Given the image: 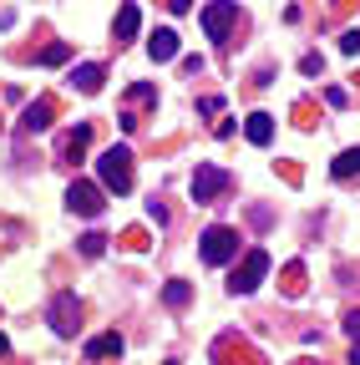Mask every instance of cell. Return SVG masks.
Wrapping results in <instances>:
<instances>
[{"label": "cell", "mask_w": 360, "mask_h": 365, "mask_svg": "<svg viewBox=\"0 0 360 365\" xmlns=\"http://www.w3.org/2000/svg\"><path fill=\"white\" fill-rule=\"evenodd\" d=\"M198 112H208V117H218V112H223V102H218V97H203V102H198Z\"/></svg>", "instance_id": "cell-21"}, {"label": "cell", "mask_w": 360, "mask_h": 365, "mask_svg": "<svg viewBox=\"0 0 360 365\" xmlns=\"http://www.w3.org/2000/svg\"><path fill=\"white\" fill-rule=\"evenodd\" d=\"M345 330H350V335L360 340V309H350V314H345Z\"/></svg>", "instance_id": "cell-22"}, {"label": "cell", "mask_w": 360, "mask_h": 365, "mask_svg": "<svg viewBox=\"0 0 360 365\" xmlns=\"http://www.w3.org/2000/svg\"><path fill=\"white\" fill-rule=\"evenodd\" d=\"M320 66H325L320 56H304V61H299V71H304V76H320Z\"/></svg>", "instance_id": "cell-20"}, {"label": "cell", "mask_w": 360, "mask_h": 365, "mask_svg": "<svg viewBox=\"0 0 360 365\" xmlns=\"http://www.w3.org/2000/svg\"><path fill=\"white\" fill-rule=\"evenodd\" d=\"M6 350H11V340H6V335H0V355H6Z\"/></svg>", "instance_id": "cell-24"}, {"label": "cell", "mask_w": 360, "mask_h": 365, "mask_svg": "<svg viewBox=\"0 0 360 365\" xmlns=\"http://www.w3.org/2000/svg\"><path fill=\"white\" fill-rule=\"evenodd\" d=\"M66 56H71V46H46V51H41L36 61H41V66H61Z\"/></svg>", "instance_id": "cell-17"}, {"label": "cell", "mask_w": 360, "mask_h": 365, "mask_svg": "<svg viewBox=\"0 0 360 365\" xmlns=\"http://www.w3.org/2000/svg\"><path fill=\"white\" fill-rule=\"evenodd\" d=\"M229 173H223V168H213V163H198V173H193V182H188V188H193V203H218L223 193H229Z\"/></svg>", "instance_id": "cell-4"}, {"label": "cell", "mask_w": 360, "mask_h": 365, "mask_svg": "<svg viewBox=\"0 0 360 365\" xmlns=\"http://www.w3.org/2000/svg\"><path fill=\"white\" fill-rule=\"evenodd\" d=\"M102 249H107L102 234H86V239H81V254H86V259H102Z\"/></svg>", "instance_id": "cell-18"}, {"label": "cell", "mask_w": 360, "mask_h": 365, "mask_svg": "<svg viewBox=\"0 0 360 365\" xmlns=\"http://www.w3.org/2000/svg\"><path fill=\"white\" fill-rule=\"evenodd\" d=\"M330 173H335L340 182H345V178H355V173H360V148H345V153L330 163Z\"/></svg>", "instance_id": "cell-15"}, {"label": "cell", "mask_w": 360, "mask_h": 365, "mask_svg": "<svg viewBox=\"0 0 360 365\" xmlns=\"http://www.w3.org/2000/svg\"><path fill=\"white\" fill-rule=\"evenodd\" d=\"M148 56H153V61H173V56H178V31H173V26H163V31L148 36Z\"/></svg>", "instance_id": "cell-8"}, {"label": "cell", "mask_w": 360, "mask_h": 365, "mask_svg": "<svg viewBox=\"0 0 360 365\" xmlns=\"http://www.w3.org/2000/svg\"><path fill=\"white\" fill-rule=\"evenodd\" d=\"M66 208H71L76 218H97V213L107 208V188H97V182H86V178H76L71 188H66Z\"/></svg>", "instance_id": "cell-5"}, {"label": "cell", "mask_w": 360, "mask_h": 365, "mask_svg": "<svg viewBox=\"0 0 360 365\" xmlns=\"http://www.w3.org/2000/svg\"><path fill=\"white\" fill-rule=\"evenodd\" d=\"M198 259H203V264H213V269H218V264H234V259H239V228L213 223L208 234L198 239Z\"/></svg>", "instance_id": "cell-2"}, {"label": "cell", "mask_w": 360, "mask_h": 365, "mask_svg": "<svg viewBox=\"0 0 360 365\" xmlns=\"http://www.w3.org/2000/svg\"><path fill=\"white\" fill-rule=\"evenodd\" d=\"M234 26H239V0H213V6H203V31H208V41H229Z\"/></svg>", "instance_id": "cell-6"}, {"label": "cell", "mask_w": 360, "mask_h": 365, "mask_svg": "<svg viewBox=\"0 0 360 365\" xmlns=\"http://www.w3.org/2000/svg\"><path fill=\"white\" fill-rule=\"evenodd\" d=\"M138 21H143V16H138V6L127 0V6L117 11V31H112V36H117V46H127L132 36H138Z\"/></svg>", "instance_id": "cell-13"}, {"label": "cell", "mask_w": 360, "mask_h": 365, "mask_svg": "<svg viewBox=\"0 0 360 365\" xmlns=\"http://www.w3.org/2000/svg\"><path fill=\"white\" fill-rule=\"evenodd\" d=\"M264 274H269V254L264 249H249L244 264H234V274H229V289L234 294H254L264 284Z\"/></svg>", "instance_id": "cell-3"}, {"label": "cell", "mask_w": 360, "mask_h": 365, "mask_svg": "<svg viewBox=\"0 0 360 365\" xmlns=\"http://www.w3.org/2000/svg\"><path fill=\"white\" fill-rule=\"evenodd\" d=\"M86 137H92V122H81V127H71V132L61 137V158H66V163L86 153Z\"/></svg>", "instance_id": "cell-12"}, {"label": "cell", "mask_w": 360, "mask_h": 365, "mask_svg": "<svg viewBox=\"0 0 360 365\" xmlns=\"http://www.w3.org/2000/svg\"><path fill=\"white\" fill-rule=\"evenodd\" d=\"M122 350H127V345H122V335H117V330L86 340V360H112V355H122Z\"/></svg>", "instance_id": "cell-9"}, {"label": "cell", "mask_w": 360, "mask_h": 365, "mask_svg": "<svg viewBox=\"0 0 360 365\" xmlns=\"http://www.w3.org/2000/svg\"><path fill=\"white\" fill-rule=\"evenodd\" d=\"M51 102H36V107H26V117H21V132H41V127H51Z\"/></svg>", "instance_id": "cell-14"}, {"label": "cell", "mask_w": 360, "mask_h": 365, "mask_svg": "<svg viewBox=\"0 0 360 365\" xmlns=\"http://www.w3.org/2000/svg\"><path fill=\"white\" fill-rule=\"evenodd\" d=\"M350 365H360V345H355V350H350Z\"/></svg>", "instance_id": "cell-23"}, {"label": "cell", "mask_w": 360, "mask_h": 365, "mask_svg": "<svg viewBox=\"0 0 360 365\" xmlns=\"http://www.w3.org/2000/svg\"><path fill=\"white\" fill-rule=\"evenodd\" d=\"M340 51H345V56H360V31H345V36H340Z\"/></svg>", "instance_id": "cell-19"}, {"label": "cell", "mask_w": 360, "mask_h": 365, "mask_svg": "<svg viewBox=\"0 0 360 365\" xmlns=\"http://www.w3.org/2000/svg\"><path fill=\"white\" fill-rule=\"evenodd\" d=\"M97 178H102V188L107 193H132V148H107L97 158Z\"/></svg>", "instance_id": "cell-1"}, {"label": "cell", "mask_w": 360, "mask_h": 365, "mask_svg": "<svg viewBox=\"0 0 360 365\" xmlns=\"http://www.w3.org/2000/svg\"><path fill=\"white\" fill-rule=\"evenodd\" d=\"M76 325H81V299H76L71 289H61V294L51 299V330H56V335H76Z\"/></svg>", "instance_id": "cell-7"}, {"label": "cell", "mask_w": 360, "mask_h": 365, "mask_svg": "<svg viewBox=\"0 0 360 365\" xmlns=\"http://www.w3.org/2000/svg\"><path fill=\"white\" fill-rule=\"evenodd\" d=\"M163 299H168V309H183V304L193 299V289H188L183 279H168V289H163Z\"/></svg>", "instance_id": "cell-16"}, {"label": "cell", "mask_w": 360, "mask_h": 365, "mask_svg": "<svg viewBox=\"0 0 360 365\" xmlns=\"http://www.w3.org/2000/svg\"><path fill=\"white\" fill-rule=\"evenodd\" d=\"M102 81H107V71H102L97 61H86V66H76V71H71V86H76V91H86V97H92V91H102Z\"/></svg>", "instance_id": "cell-11"}, {"label": "cell", "mask_w": 360, "mask_h": 365, "mask_svg": "<svg viewBox=\"0 0 360 365\" xmlns=\"http://www.w3.org/2000/svg\"><path fill=\"white\" fill-rule=\"evenodd\" d=\"M244 132H249L254 148H269V143H274V117H269V112H254V117L244 122Z\"/></svg>", "instance_id": "cell-10"}]
</instances>
